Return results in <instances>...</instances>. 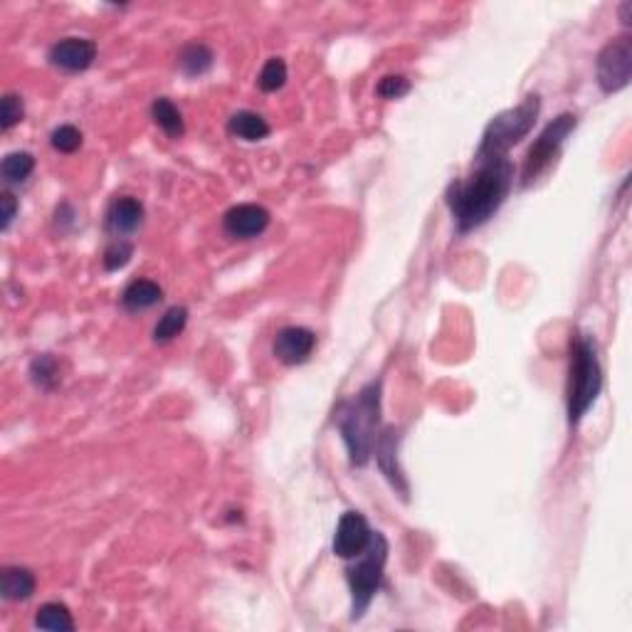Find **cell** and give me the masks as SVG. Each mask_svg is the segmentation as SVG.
Segmentation results:
<instances>
[{
    "label": "cell",
    "mask_w": 632,
    "mask_h": 632,
    "mask_svg": "<svg viewBox=\"0 0 632 632\" xmlns=\"http://www.w3.org/2000/svg\"><path fill=\"white\" fill-rule=\"evenodd\" d=\"M477 169L472 176L457 181L447 191V205L452 211L460 233L484 225L502 208L506 195L514 186V166L502 159H474Z\"/></svg>",
    "instance_id": "6da1fadb"
},
{
    "label": "cell",
    "mask_w": 632,
    "mask_h": 632,
    "mask_svg": "<svg viewBox=\"0 0 632 632\" xmlns=\"http://www.w3.org/2000/svg\"><path fill=\"white\" fill-rule=\"evenodd\" d=\"M334 425L341 432L351 464L366 467L380 435V380H371L354 398L341 400L334 410Z\"/></svg>",
    "instance_id": "7a4b0ae2"
},
{
    "label": "cell",
    "mask_w": 632,
    "mask_h": 632,
    "mask_svg": "<svg viewBox=\"0 0 632 632\" xmlns=\"http://www.w3.org/2000/svg\"><path fill=\"white\" fill-rule=\"evenodd\" d=\"M603 389L598 351L593 338L575 334L571 341V371H568V422L578 425Z\"/></svg>",
    "instance_id": "3957f363"
},
{
    "label": "cell",
    "mask_w": 632,
    "mask_h": 632,
    "mask_svg": "<svg viewBox=\"0 0 632 632\" xmlns=\"http://www.w3.org/2000/svg\"><path fill=\"white\" fill-rule=\"evenodd\" d=\"M539 97L532 94L514 109L497 114L484 129V136H482V144L474 153V159H502V156H506L512 146L519 144L523 136L532 131L534 124H536V117H539Z\"/></svg>",
    "instance_id": "277c9868"
},
{
    "label": "cell",
    "mask_w": 632,
    "mask_h": 632,
    "mask_svg": "<svg viewBox=\"0 0 632 632\" xmlns=\"http://www.w3.org/2000/svg\"><path fill=\"white\" fill-rule=\"evenodd\" d=\"M389 561V541L383 539V534H373L371 544L363 551L358 561L348 568V588H351V617H358L366 613V607L371 606L373 596L378 593L380 583H383V568Z\"/></svg>",
    "instance_id": "5b68a950"
},
{
    "label": "cell",
    "mask_w": 632,
    "mask_h": 632,
    "mask_svg": "<svg viewBox=\"0 0 632 632\" xmlns=\"http://www.w3.org/2000/svg\"><path fill=\"white\" fill-rule=\"evenodd\" d=\"M575 117L574 114H561L551 124H548L544 131L539 134V139L534 141V146L526 153V161H523L522 169V186H532L534 181L544 173V171L554 163V159L561 151L564 141L571 136V131L575 129Z\"/></svg>",
    "instance_id": "8992f818"
},
{
    "label": "cell",
    "mask_w": 632,
    "mask_h": 632,
    "mask_svg": "<svg viewBox=\"0 0 632 632\" xmlns=\"http://www.w3.org/2000/svg\"><path fill=\"white\" fill-rule=\"evenodd\" d=\"M632 43L627 35L616 37L598 55V85L606 94L620 92L630 85Z\"/></svg>",
    "instance_id": "52a82bcc"
},
{
    "label": "cell",
    "mask_w": 632,
    "mask_h": 632,
    "mask_svg": "<svg viewBox=\"0 0 632 632\" xmlns=\"http://www.w3.org/2000/svg\"><path fill=\"white\" fill-rule=\"evenodd\" d=\"M371 526L366 522V516L358 514V512H346L341 519H338L337 534H334V554L338 558H358L371 544Z\"/></svg>",
    "instance_id": "ba28073f"
},
{
    "label": "cell",
    "mask_w": 632,
    "mask_h": 632,
    "mask_svg": "<svg viewBox=\"0 0 632 632\" xmlns=\"http://www.w3.org/2000/svg\"><path fill=\"white\" fill-rule=\"evenodd\" d=\"M270 225V211H264L257 202H243L225 212L223 228L230 237L237 240H250V237L262 235Z\"/></svg>",
    "instance_id": "9c48e42d"
},
{
    "label": "cell",
    "mask_w": 632,
    "mask_h": 632,
    "mask_svg": "<svg viewBox=\"0 0 632 632\" xmlns=\"http://www.w3.org/2000/svg\"><path fill=\"white\" fill-rule=\"evenodd\" d=\"M97 59V45L85 37H65L50 47V62L65 72H85Z\"/></svg>",
    "instance_id": "30bf717a"
},
{
    "label": "cell",
    "mask_w": 632,
    "mask_h": 632,
    "mask_svg": "<svg viewBox=\"0 0 632 632\" xmlns=\"http://www.w3.org/2000/svg\"><path fill=\"white\" fill-rule=\"evenodd\" d=\"M314 346H316V334L304 326H287L275 337V346L272 351L277 356V361L285 366H299L309 356H312Z\"/></svg>",
    "instance_id": "8fae6325"
},
{
    "label": "cell",
    "mask_w": 632,
    "mask_h": 632,
    "mask_svg": "<svg viewBox=\"0 0 632 632\" xmlns=\"http://www.w3.org/2000/svg\"><path fill=\"white\" fill-rule=\"evenodd\" d=\"M398 442H400V432L396 428H386L376 440L373 450H376L380 472L389 477V482L403 494V499H408V482H405L403 470L398 467Z\"/></svg>",
    "instance_id": "7c38bea8"
},
{
    "label": "cell",
    "mask_w": 632,
    "mask_h": 632,
    "mask_svg": "<svg viewBox=\"0 0 632 632\" xmlns=\"http://www.w3.org/2000/svg\"><path fill=\"white\" fill-rule=\"evenodd\" d=\"M141 220H144V205L131 195H121V198L111 202L109 211H107V230L117 240H121V237L136 233Z\"/></svg>",
    "instance_id": "4fadbf2b"
},
{
    "label": "cell",
    "mask_w": 632,
    "mask_h": 632,
    "mask_svg": "<svg viewBox=\"0 0 632 632\" xmlns=\"http://www.w3.org/2000/svg\"><path fill=\"white\" fill-rule=\"evenodd\" d=\"M0 593L5 600H27L35 593V575L23 565H5L0 574Z\"/></svg>",
    "instance_id": "5bb4252c"
},
{
    "label": "cell",
    "mask_w": 632,
    "mask_h": 632,
    "mask_svg": "<svg viewBox=\"0 0 632 632\" xmlns=\"http://www.w3.org/2000/svg\"><path fill=\"white\" fill-rule=\"evenodd\" d=\"M163 299V289L151 282V279H136L131 282L124 295H121V304L127 312H144V309H151Z\"/></svg>",
    "instance_id": "9a60e30c"
},
{
    "label": "cell",
    "mask_w": 632,
    "mask_h": 632,
    "mask_svg": "<svg viewBox=\"0 0 632 632\" xmlns=\"http://www.w3.org/2000/svg\"><path fill=\"white\" fill-rule=\"evenodd\" d=\"M228 131L243 141H262L270 136V124L254 111H237L230 117Z\"/></svg>",
    "instance_id": "2e32d148"
},
{
    "label": "cell",
    "mask_w": 632,
    "mask_h": 632,
    "mask_svg": "<svg viewBox=\"0 0 632 632\" xmlns=\"http://www.w3.org/2000/svg\"><path fill=\"white\" fill-rule=\"evenodd\" d=\"M151 117L156 121V127L169 136V139H181L186 134V127H183V114L178 109L176 104L166 97H159V99L151 104Z\"/></svg>",
    "instance_id": "e0dca14e"
},
{
    "label": "cell",
    "mask_w": 632,
    "mask_h": 632,
    "mask_svg": "<svg viewBox=\"0 0 632 632\" xmlns=\"http://www.w3.org/2000/svg\"><path fill=\"white\" fill-rule=\"evenodd\" d=\"M212 62H215V55H212V50L208 45L202 43L186 45V47L181 50V55H178V67L188 77L205 75V72L212 67Z\"/></svg>",
    "instance_id": "ac0fdd59"
},
{
    "label": "cell",
    "mask_w": 632,
    "mask_h": 632,
    "mask_svg": "<svg viewBox=\"0 0 632 632\" xmlns=\"http://www.w3.org/2000/svg\"><path fill=\"white\" fill-rule=\"evenodd\" d=\"M35 627L40 630H55V632H72L75 630V620L69 613L67 606L62 603H45L35 616Z\"/></svg>",
    "instance_id": "d6986e66"
},
{
    "label": "cell",
    "mask_w": 632,
    "mask_h": 632,
    "mask_svg": "<svg viewBox=\"0 0 632 632\" xmlns=\"http://www.w3.org/2000/svg\"><path fill=\"white\" fill-rule=\"evenodd\" d=\"M188 324V309L186 306H171L169 312L163 314L153 329V341L156 344H169L173 338L186 329Z\"/></svg>",
    "instance_id": "ffe728a7"
},
{
    "label": "cell",
    "mask_w": 632,
    "mask_h": 632,
    "mask_svg": "<svg viewBox=\"0 0 632 632\" xmlns=\"http://www.w3.org/2000/svg\"><path fill=\"white\" fill-rule=\"evenodd\" d=\"M33 171L35 159L33 153L27 151L8 153V156L3 159V166H0V173H3V181H5V183H26Z\"/></svg>",
    "instance_id": "44dd1931"
},
{
    "label": "cell",
    "mask_w": 632,
    "mask_h": 632,
    "mask_svg": "<svg viewBox=\"0 0 632 632\" xmlns=\"http://www.w3.org/2000/svg\"><path fill=\"white\" fill-rule=\"evenodd\" d=\"M285 82H287V65H285V59L282 57L267 59L260 72V79H257V85H260L262 92H267V94L277 92V89L285 87Z\"/></svg>",
    "instance_id": "7402d4cb"
},
{
    "label": "cell",
    "mask_w": 632,
    "mask_h": 632,
    "mask_svg": "<svg viewBox=\"0 0 632 632\" xmlns=\"http://www.w3.org/2000/svg\"><path fill=\"white\" fill-rule=\"evenodd\" d=\"M50 144L59 153H75L82 146V131L72 124H62L52 131Z\"/></svg>",
    "instance_id": "603a6c76"
},
{
    "label": "cell",
    "mask_w": 632,
    "mask_h": 632,
    "mask_svg": "<svg viewBox=\"0 0 632 632\" xmlns=\"http://www.w3.org/2000/svg\"><path fill=\"white\" fill-rule=\"evenodd\" d=\"M30 376L40 389H52L55 378H57V363L52 356H37L30 366Z\"/></svg>",
    "instance_id": "cb8c5ba5"
},
{
    "label": "cell",
    "mask_w": 632,
    "mask_h": 632,
    "mask_svg": "<svg viewBox=\"0 0 632 632\" xmlns=\"http://www.w3.org/2000/svg\"><path fill=\"white\" fill-rule=\"evenodd\" d=\"M26 117V107H23V99L17 94H5L3 97V107H0V127L3 131H8L16 124H20Z\"/></svg>",
    "instance_id": "d4e9b609"
},
{
    "label": "cell",
    "mask_w": 632,
    "mask_h": 632,
    "mask_svg": "<svg viewBox=\"0 0 632 632\" xmlns=\"http://www.w3.org/2000/svg\"><path fill=\"white\" fill-rule=\"evenodd\" d=\"M134 254V247L127 243V240H117V243L109 244V250L104 253V270L117 272L121 267H127L129 260Z\"/></svg>",
    "instance_id": "484cf974"
},
{
    "label": "cell",
    "mask_w": 632,
    "mask_h": 632,
    "mask_svg": "<svg viewBox=\"0 0 632 632\" xmlns=\"http://www.w3.org/2000/svg\"><path fill=\"white\" fill-rule=\"evenodd\" d=\"M410 92V79L403 75H389L378 82V94L383 99H400Z\"/></svg>",
    "instance_id": "4316f807"
},
{
    "label": "cell",
    "mask_w": 632,
    "mask_h": 632,
    "mask_svg": "<svg viewBox=\"0 0 632 632\" xmlns=\"http://www.w3.org/2000/svg\"><path fill=\"white\" fill-rule=\"evenodd\" d=\"M17 212V201L13 193L0 195V230L5 233L10 228V223L16 220Z\"/></svg>",
    "instance_id": "83f0119b"
}]
</instances>
